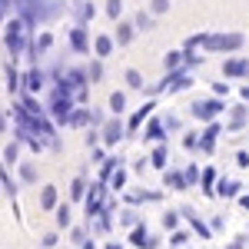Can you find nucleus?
<instances>
[{
	"label": "nucleus",
	"instance_id": "48",
	"mask_svg": "<svg viewBox=\"0 0 249 249\" xmlns=\"http://www.w3.org/2000/svg\"><path fill=\"white\" fill-rule=\"evenodd\" d=\"M239 206L249 213V193H239Z\"/></svg>",
	"mask_w": 249,
	"mask_h": 249
},
{
	"label": "nucleus",
	"instance_id": "3",
	"mask_svg": "<svg viewBox=\"0 0 249 249\" xmlns=\"http://www.w3.org/2000/svg\"><path fill=\"white\" fill-rule=\"evenodd\" d=\"M190 113L196 116L199 123H213V120H216L219 113H226V100H223V96H216V93H213L210 100H196V103L190 107Z\"/></svg>",
	"mask_w": 249,
	"mask_h": 249
},
{
	"label": "nucleus",
	"instance_id": "40",
	"mask_svg": "<svg viewBox=\"0 0 249 249\" xmlns=\"http://www.w3.org/2000/svg\"><path fill=\"white\" fill-rule=\"evenodd\" d=\"M183 146H186L190 153H196V150H199V133H186L183 136Z\"/></svg>",
	"mask_w": 249,
	"mask_h": 249
},
{
	"label": "nucleus",
	"instance_id": "12",
	"mask_svg": "<svg viewBox=\"0 0 249 249\" xmlns=\"http://www.w3.org/2000/svg\"><path fill=\"white\" fill-rule=\"evenodd\" d=\"M43 87H47V73H43L40 67H30V70L23 73V90H27V93H40Z\"/></svg>",
	"mask_w": 249,
	"mask_h": 249
},
{
	"label": "nucleus",
	"instance_id": "30",
	"mask_svg": "<svg viewBox=\"0 0 249 249\" xmlns=\"http://www.w3.org/2000/svg\"><path fill=\"white\" fill-rule=\"evenodd\" d=\"M179 216H183V213H179V210H166V213H163V230H179Z\"/></svg>",
	"mask_w": 249,
	"mask_h": 249
},
{
	"label": "nucleus",
	"instance_id": "15",
	"mask_svg": "<svg viewBox=\"0 0 249 249\" xmlns=\"http://www.w3.org/2000/svg\"><path fill=\"white\" fill-rule=\"evenodd\" d=\"M153 110H156V103H153V100H146V103H143V107H140V110H136V113L130 116V120H126L130 133H133V130H140V126H143V123H146V120L153 116Z\"/></svg>",
	"mask_w": 249,
	"mask_h": 249
},
{
	"label": "nucleus",
	"instance_id": "18",
	"mask_svg": "<svg viewBox=\"0 0 249 249\" xmlns=\"http://www.w3.org/2000/svg\"><path fill=\"white\" fill-rule=\"evenodd\" d=\"M239 190H243V183H239V179H226V176H223V179L216 183V196H223V199H236Z\"/></svg>",
	"mask_w": 249,
	"mask_h": 249
},
{
	"label": "nucleus",
	"instance_id": "24",
	"mask_svg": "<svg viewBox=\"0 0 249 249\" xmlns=\"http://www.w3.org/2000/svg\"><path fill=\"white\" fill-rule=\"evenodd\" d=\"M153 14H150V10H136L133 14V23H136V30H140V34H143V30H153Z\"/></svg>",
	"mask_w": 249,
	"mask_h": 249
},
{
	"label": "nucleus",
	"instance_id": "51",
	"mask_svg": "<svg viewBox=\"0 0 249 249\" xmlns=\"http://www.w3.org/2000/svg\"><path fill=\"white\" fill-rule=\"evenodd\" d=\"M239 96H243V100H246V103H249V83H246V87H243V90H239Z\"/></svg>",
	"mask_w": 249,
	"mask_h": 249
},
{
	"label": "nucleus",
	"instance_id": "26",
	"mask_svg": "<svg viewBox=\"0 0 249 249\" xmlns=\"http://www.w3.org/2000/svg\"><path fill=\"white\" fill-rule=\"evenodd\" d=\"M87 190H90V186H87V179H83V176H77V179L70 183V199H73V203L87 199Z\"/></svg>",
	"mask_w": 249,
	"mask_h": 249
},
{
	"label": "nucleus",
	"instance_id": "39",
	"mask_svg": "<svg viewBox=\"0 0 249 249\" xmlns=\"http://www.w3.org/2000/svg\"><path fill=\"white\" fill-rule=\"evenodd\" d=\"M176 249H183L186 243H190V232H183V230H173V239H170Z\"/></svg>",
	"mask_w": 249,
	"mask_h": 249
},
{
	"label": "nucleus",
	"instance_id": "8",
	"mask_svg": "<svg viewBox=\"0 0 249 249\" xmlns=\"http://www.w3.org/2000/svg\"><path fill=\"white\" fill-rule=\"evenodd\" d=\"M246 123H249V103L243 100L239 107H232V110H230V120H226V133H239Z\"/></svg>",
	"mask_w": 249,
	"mask_h": 249
},
{
	"label": "nucleus",
	"instance_id": "14",
	"mask_svg": "<svg viewBox=\"0 0 249 249\" xmlns=\"http://www.w3.org/2000/svg\"><path fill=\"white\" fill-rule=\"evenodd\" d=\"M113 50H116V40L110 37V34H96V37H93V57L107 60Z\"/></svg>",
	"mask_w": 249,
	"mask_h": 249
},
{
	"label": "nucleus",
	"instance_id": "23",
	"mask_svg": "<svg viewBox=\"0 0 249 249\" xmlns=\"http://www.w3.org/2000/svg\"><path fill=\"white\" fill-rule=\"evenodd\" d=\"M17 170H20V183H27V186H34V183H37V166H34L30 160L17 163Z\"/></svg>",
	"mask_w": 249,
	"mask_h": 249
},
{
	"label": "nucleus",
	"instance_id": "34",
	"mask_svg": "<svg viewBox=\"0 0 249 249\" xmlns=\"http://www.w3.org/2000/svg\"><path fill=\"white\" fill-rule=\"evenodd\" d=\"M123 186H126V170L120 166V170L110 176V190H116V193H123Z\"/></svg>",
	"mask_w": 249,
	"mask_h": 249
},
{
	"label": "nucleus",
	"instance_id": "20",
	"mask_svg": "<svg viewBox=\"0 0 249 249\" xmlns=\"http://www.w3.org/2000/svg\"><path fill=\"white\" fill-rule=\"evenodd\" d=\"M57 206H60V199H57V186H50V183H47V186L40 190V210H57Z\"/></svg>",
	"mask_w": 249,
	"mask_h": 249
},
{
	"label": "nucleus",
	"instance_id": "19",
	"mask_svg": "<svg viewBox=\"0 0 249 249\" xmlns=\"http://www.w3.org/2000/svg\"><path fill=\"white\" fill-rule=\"evenodd\" d=\"M166 160H170L166 143H156L153 150H150V166H153V170H166Z\"/></svg>",
	"mask_w": 249,
	"mask_h": 249
},
{
	"label": "nucleus",
	"instance_id": "44",
	"mask_svg": "<svg viewBox=\"0 0 249 249\" xmlns=\"http://www.w3.org/2000/svg\"><path fill=\"white\" fill-rule=\"evenodd\" d=\"M236 163H239L243 170H249V153H246V150H239V153H236Z\"/></svg>",
	"mask_w": 249,
	"mask_h": 249
},
{
	"label": "nucleus",
	"instance_id": "45",
	"mask_svg": "<svg viewBox=\"0 0 249 249\" xmlns=\"http://www.w3.org/2000/svg\"><path fill=\"white\" fill-rule=\"evenodd\" d=\"M226 249H246V236H236V239H232Z\"/></svg>",
	"mask_w": 249,
	"mask_h": 249
},
{
	"label": "nucleus",
	"instance_id": "22",
	"mask_svg": "<svg viewBox=\"0 0 249 249\" xmlns=\"http://www.w3.org/2000/svg\"><path fill=\"white\" fill-rule=\"evenodd\" d=\"M199 183H203V193H206V196H216V183H219V176H216V170H213V166H206V170H203Z\"/></svg>",
	"mask_w": 249,
	"mask_h": 249
},
{
	"label": "nucleus",
	"instance_id": "10",
	"mask_svg": "<svg viewBox=\"0 0 249 249\" xmlns=\"http://www.w3.org/2000/svg\"><path fill=\"white\" fill-rule=\"evenodd\" d=\"M246 73H249V60H243V57L223 60V77L226 80H243Z\"/></svg>",
	"mask_w": 249,
	"mask_h": 249
},
{
	"label": "nucleus",
	"instance_id": "38",
	"mask_svg": "<svg viewBox=\"0 0 249 249\" xmlns=\"http://www.w3.org/2000/svg\"><path fill=\"white\" fill-rule=\"evenodd\" d=\"M186 183H190V186H196V183H199V176H203V173H199V166H196V163H190V166H186Z\"/></svg>",
	"mask_w": 249,
	"mask_h": 249
},
{
	"label": "nucleus",
	"instance_id": "36",
	"mask_svg": "<svg viewBox=\"0 0 249 249\" xmlns=\"http://www.w3.org/2000/svg\"><path fill=\"white\" fill-rule=\"evenodd\" d=\"M87 73H90V83H100V80H103V60L96 57L93 63L87 67Z\"/></svg>",
	"mask_w": 249,
	"mask_h": 249
},
{
	"label": "nucleus",
	"instance_id": "9",
	"mask_svg": "<svg viewBox=\"0 0 249 249\" xmlns=\"http://www.w3.org/2000/svg\"><path fill=\"white\" fill-rule=\"evenodd\" d=\"M223 133V126H219V123H216V120H213V123H206V130H203V133H199V153H216V136Z\"/></svg>",
	"mask_w": 249,
	"mask_h": 249
},
{
	"label": "nucleus",
	"instance_id": "28",
	"mask_svg": "<svg viewBox=\"0 0 249 249\" xmlns=\"http://www.w3.org/2000/svg\"><path fill=\"white\" fill-rule=\"evenodd\" d=\"M70 126H90V107H77L70 116Z\"/></svg>",
	"mask_w": 249,
	"mask_h": 249
},
{
	"label": "nucleus",
	"instance_id": "43",
	"mask_svg": "<svg viewBox=\"0 0 249 249\" xmlns=\"http://www.w3.org/2000/svg\"><path fill=\"white\" fill-rule=\"evenodd\" d=\"M70 239H73V243H80V246H83V243H87V232H83V230H80V226H77V230L70 232Z\"/></svg>",
	"mask_w": 249,
	"mask_h": 249
},
{
	"label": "nucleus",
	"instance_id": "46",
	"mask_svg": "<svg viewBox=\"0 0 249 249\" xmlns=\"http://www.w3.org/2000/svg\"><path fill=\"white\" fill-rule=\"evenodd\" d=\"M43 246H47V249L57 246V232H47V236H43Z\"/></svg>",
	"mask_w": 249,
	"mask_h": 249
},
{
	"label": "nucleus",
	"instance_id": "16",
	"mask_svg": "<svg viewBox=\"0 0 249 249\" xmlns=\"http://www.w3.org/2000/svg\"><path fill=\"white\" fill-rule=\"evenodd\" d=\"M70 10H73L77 23H83V27H87V23H90V20L96 17V3H90V0H77V3H73Z\"/></svg>",
	"mask_w": 249,
	"mask_h": 249
},
{
	"label": "nucleus",
	"instance_id": "1",
	"mask_svg": "<svg viewBox=\"0 0 249 249\" xmlns=\"http://www.w3.org/2000/svg\"><path fill=\"white\" fill-rule=\"evenodd\" d=\"M27 37H30V27L23 23V17H17V14H14V17L3 23V47H7V53H10L14 60H17L27 47H30V40H27Z\"/></svg>",
	"mask_w": 249,
	"mask_h": 249
},
{
	"label": "nucleus",
	"instance_id": "32",
	"mask_svg": "<svg viewBox=\"0 0 249 249\" xmlns=\"http://www.w3.org/2000/svg\"><path fill=\"white\" fill-rule=\"evenodd\" d=\"M53 213H57V230H67V226H70V206H67V203H60Z\"/></svg>",
	"mask_w": 249,
	"mask_h": 249
},
{
	"label": "nucleus",
	"instance_id": "11",
	"mask_svg": "<svg viewBox=\"0 0 249 249\" xmlns=\"http://www.w3.org/2000/svg\"><path fill=\"white\" fill-rule=\"evenodd\" d=\"M136 34H140V30H136V23H133V20H116V30H113L116 47H130Z\"/></svg>",
	"mask_w": 249,
	"mask_h": 249
},
{
	"label": "nucleus",
	"instance_id": "35",
	"mask_svg": "<svg viewBox=\"0 0 249 249\" xmlns=\"http://www.w3.org/2000/svg\"><path fill=\"white\" fill-rule=\"evenodd\" d=\"M203 63V53H196V50H183V67L193 70V67H199Z\"/></svg>",
	"mask_w": 249,
	"mask_h": 249
},
{
	"label": "nucleus",
	"instance_id": "7",
	"mask_svg": "<svg viewBox=\"0 0 249 249\" xmlns=\"http://www.w3.org/2000/svg\"><path fill=\"white\" fill-rule=\"evenodd\" d=\"M166 123H163V116H150L146 120V130H143V140L146 143H166Z\"/></svg>",
	"mask_w": 249,
	"mask_h": 249
},
{
	"label": "nucleus",
	"instance_id": "21",
	"mask_svg": "<svg viewBox=\"0 0 249 249\" xmlns=\"http://www.w3.org/2000/svg\"><path fill=\"white\" fill-rule=\"evenodd\" d=\"M107 107H110V113H113V116H123V113H126V93H123V90H116V93H110V100H107Z\"/></svg>",
	"mask_w": 249,
	"mask_h": 249
},
{
	"label": "nucleus",
	"instance_id": "41",
	"mask_svg": "<svg viewBox=\"0 0 249 249\" xmlns=\"http://www.w3.org/2000/svg\"><path fill=\"white\" fill-rule=\"evenodd\" d=\"M163 123H166V130H170V133H179V130H183L179 116H163Z\"/></svg>",
	"mask_w": 249,
	"mask_h": 249
},
{
	"label": "nucleus",
	"instance_id": "53",
	"mask_svg": "<svg viewBox=\"0 0 249 249\" xmlns=\"http://www.w3.org/2000/svg\"><path fill=\"white\" fill-rule=\"evenodd\" d=\"M107 249H123V246H120V243H110V246H107Z\"/></svg>",
	"mask_w": 249,
	"mask_h": 249
},
{
	"label": "nucleus",
	"instance_id": "2",
	"mask_svg": "<svg viewBox=\"0 0 249 249\" xmlns=\"http://www.w3.org/2000/svg\"><path fill=\"white\" fill-rule=\"evenodd\" d=\"M243 43H246L243 34H206L203 50H210V53H236V50H243Z\"/></svg>",
	"mask_w": 249,
	"mask_h": 249
},
{
	"label": "nucleus",
	"instance_id": "13",
	"mask_svg": "<svg viewBox=\"0 0 249 249\" xmlns=\"http://www.w3.org/2000/svg\"><path fill=\"white\" fill-rule=\"evenodd\" d=\"M183 216H186V219H190V226H193V232H199V239H210L213 236V226H206V223H203V219H199V213L193 210V206H183Z\"/></svg>",
	"mask_w": 249,
	"mask_h": 249
},
{
	"label": "nucleus",
	"instance_id": "52",
	"mask_svg": "<svg viewBox=\"0 0 249 249\" xmlns=\"http://www.w3.org/2000/svg\"><path fill=\"white\" fill-rule=\"evenodd\" d=\"M83 249H96V246H93V243H90V239H87V243H83Z\"/></svg>",
	"mask_w": 249,
	"mask_h": 249
},
{
	"label": "nucleus",
	"instance_id": "5",
	"mask_svg": "<svg viewBox=\"0 0 249 249\" xmlns=\"http://www.w3.org/2000/svg\"><path fill=\"white\" fill-rule=\"evenodd\" d=\"M70 50L73 53H90L93 50V43H90V34H87V27L83 23H77V27H70Z\"/></svg>",
	"mask_w": 249,
	"mask_h": 249
},
{
	"label": "nucleus",
	"instance_id": "33",
	"mask_svg": "<svg viewBox=\"0 0 249 249\" xmlns=\"http://www.w3.org/2000/svg\"><path fill=\"white\" fill-rule=\"evenodd\" d=\"M120 226H126V230L140 226V216H136V210H123V213H120Z\"/></svg>",
	"mask_w": 249,
	"mask_h": 249
},
{
	"label": "nucleus",
	"instance_id": "47",
	"mask_svg": "<svg viewBox=\"0 0 249 249\" xmlns=\"http://www.w3.org/2000/svg\"><path fill=\"white\" fill-rule=\"evenodd\" d=\"M103 160H107V153H103L100 146H93V163H103Z\"/></svg>",
	"mask_w": 249,
	"mask_h": 249
},
{
	"label": "nucleus",
	"instance_id": "4",
	"mask_svg": "<svg viewBox=\"0 0 249 249\" xmlns=\"http://www.w3.org/2000/svg\"><path fill=\"white\" fill-rule=\"evenodd\" d=\"M126 133H130V126H126L120 116H110V120L100 126V136H103V143H107V146H116Z\"/></svg>",
	"mask_w": 249,
	"mask_h": 249
},
{
	"label": "nucleus",
	"instance_id": "42",
	"mask_svg": "<svg viewBox=\"0 0 249 249\" xmlns=\"http://www.w3.org/2000/svg\"><path fill=\"white\" fill-rule=\"evenodd\" d=\"M213 93H216V96H230V83H223V80L213 83Z\"/></svg>",
	"mask_w": 249,
	"mask_h": 249
},
{
	"label": "nucleus",
	"instance_id": "31",
	"mask_svg": "<svg viewBox=\"0 0 249 249\" xmlns=\"http://www.w3.org/2000/svg\"><path fill=\"white\" fill-rule=\"evenodd\" d=\"M163 67H166V70H179V67H183V50H170V53L163 57Z\"/></svg>",
	"mask_w": 249,
	"mask_h": 249
},
{
	"label": "nucleus",
	"instance_id": "29",
	"mask_svg": "<svg viewBox=\"0 0 249 249\" xmlns=\"http://www.w3.org/2000/svg\"><path fill=\"white\" fill-rule=\"evenodd\" d=\"M123 80H126V87H130V90H143V87H146V80H143V73H140V70H126V73H123Z\"/></svg>",
	"mask_w": 249,
	"mask_h": 249
},
{
	"label": "nucleus",
	"instance_id": "25",
	"mask_svg": "<svg viewBox=\"0 0 249 249\" xmlns=\"http://www.w3.org/2000/svg\"><path fill=\"white\" fill-rule=\"evenodd\" d=\"M17 163H20V140H14L3 150V166H17Z\"/></svg>",
	"mask_w": 249,
	"mask_h": 249
},
{
	"label": "nucleus",
	"instance_id": "27",
	"mask_svg": "<svg viewBox=\"0 0 249 249\" xmlns=\"http://www.w3.org/2000/svg\"><path fill=\"white\" fill-rule=\"evenodd\" d=\"M103 14L113 20V23L123 20V0H107V3H103Z\"/></svg>",
	"mask_w": 249,
	"mask_h": 249
},
{
	"label": "nucleus",
	"instance_id": "17",
	"mask_svg": "<svg viewBox=\"0 0 249 249\" xmlns=\"http://www.w3.org/2000/svg\"><path fill=\"white\" fill-rule=\"evenodd\" d=\"M163 186H170V190H190L186 173L183 170H163Z\"/></svg>",
	"mask_w": 249,
	"mask_h": 249
},
{
	"label": "nucleus",
	"instance_id": "37",
	"mask_svg": "<svg viewBox=\"0 0 249 249\" xmlns=\"http://www.w3.org/2000/svg\"><path fill=\"white\" fill-rule=\"evenodd\" d=\"M170 7H173V0H150V14L153 17H163Z\"/></svg>",
	"mask_w": 249,
	"mask_h": 249
},
{
	"label": "nucleus",
	"instance_id": "50",
	"mask_svg": "<svg viewBox=\"0 0 249 249\" xmlns=\"http://www.w3.org/2000/svg\"><path fill=\"white\" fill-rule=\"evenodd\" d=\"M3 130H7V113L0 110V133H3Z\"/></svg>",
	"mask_w": 249,
	"mask_h": 249
},
{
	"label": "nucleus",
	"instance_id": "6",
	"mask_svg": "<svg viewBox=\"0 0 249 249\" xmlns=\"http://www.w3.org/2000/svg\"><path fill=\"white\" fill-rule=\"evenodd\" d=\"M130 243H133L136 249H156V246H160V239L146 230V223H140V226L130 230Z\"/></svg>",
	"mask_w": 249,
	"mask_h": 249
},
{
	"label": "nucleus",
	"instance_id": "49",
	"mask_svg": "<svg viewBox=\"0 0 249 249\" xmlns=\"http://www.w3.org/2000/svg\"><path fill=\"white\" fill-rule=\"evenodd\" d=\"M7 10H10V7H7V3H0V27L7 23Z\"/></svg>",
	"mask_w": 249,
	"mask_h": 249
}]
</instances>
